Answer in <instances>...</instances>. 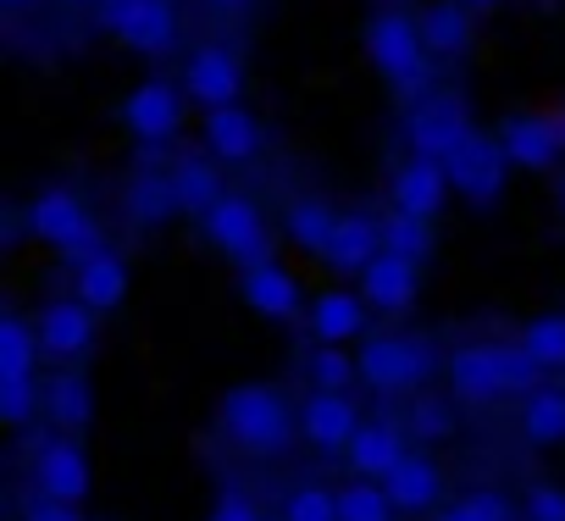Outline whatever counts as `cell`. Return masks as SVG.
<instances>
[{
  "instance_id": "cell-1",
  "label": "cell",
  "mask_w": 565,
  "mask_h": 521,
  "mask_svg": "<svg viewBox=\"0 0 565 521\" xmlns=\"http://www.w3.org/2000/svg\"><path fill=\"white\" fill-rule=\"evenodd\" d=\"M537 361L521 350V344H488V339H477V344H460V350H449V361H444V378H449V400H460V405H493V400H521V394H532L537 389Z\"/></svg>"
},
{
  "instance_id": "cell-2",
  "label": "cell",
  "mask_w": 565,
  "mask_h": 521,
  "mask_svg": "<svg viewBox=\"0 0 565 521\" xmlns=\"http://www.w3.org/2000/svg\"><path fill=\"white\" fill-rule=\"evenodd\" d=\"M222 438L238 449V455H255V460H271L282 455L295 438H300V411L282 400L271 383H238L222 394Z\"/></svg>"
},
{
  "instance_id": "cell-3",
  "label": "cell",
  "mask_w": 565,
  "mask_h": 521,
  "mask_svg": "<svg viewBox=\"0 0 565 521\" xmlns=\"http://www.w3.org/2000/svg\"><path fill=\"white\" fill-rule=\"evenodd\" d=\"M366 56L388 78L394 95H405V100H422L427 95V84H433V51H427L422 23L411 12H399V7L372 12L366 18Z\"/></svg>"
},
{
  "instance_id": "cell-4",
  "label": "cell",
  "mask_w": 565,
  "mask_h": 521,
  "mask_svg": "<svg viewBox=\"0 0 565 521\" xmlns=\"http://www.w3.org/2000/svg\"><path fill=\"white\" fill-rule=\"evenodd\" d=\"M23 227H29V238H40L45 249H56L62 260H73V267H78V260H89L95 249H106L95 205L78 189H67V183H45L23 205Z\"/></svg>"
},
{
  "instance_id": "cell-5",
  "label": "cell",
  "mask_w": 565,
  "mask_h": 521,
  "mask_svg": "<svg viewBox=\"0 0 565 521\" xmlns=\"http://www.w3.org/2000/svg\"><path fill=\"white\" fill-rule=\"evenodd\" d=\"M355 355H361V389H372L383 400L422 394V383L433 378V350L405 333H366Z\"/></svg>"
},
{
  "instance_id": "cell-6",
  "label": "cell",
  "mask_w": 565,
  "mask_h": 521,
  "mask_svg": "<svg viewBox=\"0 0 565 521\" xmlns=\"http://www.w3.org/2000/svg\"><path fill=\"white\" fill-rule=\"evenodd\" d=\"M200 227H205V238L233 260L238 273H244V267H260V260H271V227H266V211H260L249 194H238V189H227V194L200 216Z\"/></svg>"
},
{
  "instance_id": "cell-7",
  "label": "cell",
  "mask_w": 565,
  "mask_h": 521,
  "mask_svg": "<svg viewBox=\"0 0 565 521\" xmlns=\"http://www.w3.org/2000/svg\"><path fill=\"white\" fill-rule=\"evenodd\" d=\"M183 111H189V95L172 78H145L117 106V117L134 134V145H150V150H161V145H172L183 134Z\"/></svg>"
},
{
  "instance_id": "cell-8",
  "label": "cell",
  "mask_w": 565,
  "mask_h": 521,
  "mask_svg": "<svg viewBox=\"0 0 565 521\" xmlns=\"http://www.w3.org/2000/svg\"><path fill=\"white\" fill-rule=\"evenodd\" d=\"M100 29L122 51H134V56H167L178 45L172 0H106V7H100Z\"/></svg>"
},
{
  "instance_id": "cell-9",
  "label": "cell",
  "mask_w": 565,
  "mask_h": 521,
  "mask_svg": "<svg viewBox=\"0 0 565 521\" xmlns=\"http://www.w3.org/2000/svg\"><path fill=\"white\" fill-rule=\"evenodd\" d=\"M29 482H34V493H45V499L84 504V499H89V488H95L89 449H84L73 433H56V438H45V444L29 455Z\"/></svg>"
},
{
  "instance_id": "cell-10",
  "label": "cell",
  "mask_w": 565,
  "mask_h": 521,
  "mask_svg": "<svg viewBox=\"0 0 565 521\" xmlns=\"http://www.w3.org/2000/svg\"><path fill=\"white\" fill-rule=\"evenodd\" d=\"M444 167H449L455 194L471 200V205H493L504 194V178H510V156H504L499 134H477V128L460 139V150Z\"/></svg>"
},
{
  "instance_id": "cell-11",
  "label": "cell",
  "mask_w": 565,
  "mask_h": 521,
  "mask_svg": "<svg viewBox=\"0 0 565 521\" xmlns=\"http://www.w3.org/2000/svg\"><path fill=\"white\" fill-rule=\"evenodd\" d=\"M183 95L200 106V111H216V106H238L244 95V62L233 45H194L189 62H183Z\"/></svg>"
},
{
  "instance_id": "cell-12",
  "label": "cell",
  "mask_w": 565,
  "mask_h": 521,
  "mask_svg": "<svg viewBox=\"0 0 565 521\" xmlns=\"http://www.w3.org/2000/svg\"><path fill=\"white\" fill-rule=\"evenodd\" d=\"M499 145H504L510 167H521V172H554L559 156H565V111H521V117H504Z\"/></svg>"
},
{
  "instance_id": "cell-13",
  "label": "cell",
  "mask_w": 565,
  "mask_h": 521,
  "mask_svg": "<svg viewBox=\"0 0 565 521\" xmlns=\"http://www.w3.org/2000/svg\"><path fill=\"white\" fill-rule=\"evenodd\" d=\"M34 333H40L45 361L73 366L78 355H89V350H95L100 311H89L78 295H67V300H51V306H40V311H34Z\"/></svg>"
},
{
  "instance_id": "cell-14",
  "label": "cell",
  "mask_w": 565,
  "mask_h": 521,
  "mask_svg": "<svg viewBox=\"0 0 565 521\" xmlns=\"http://www.w3.org/2000/svg\"><path fill=\"white\" fill-rule=\"evenodd\" d=\"M471 134L466 123V106L455 95H422L405 117V139H411V156H433V161H449L460 150V139Z\"/></svg>"
},
{
  "instance_id": "cell-15",
  "label": "cell",
  "mask_w": 565,
  "mask_h": 521,
  "mask_svg": "<svg viewBox=\"0 0 565 521\" xmlns=\"http://www.w3.org/2000/svg\"><path fill=\"white\" fill-rule=\"evenodd\" d=\"M361 405L355 394H333V389H311L300 400V438L317 449V455H344L350 438L361 433Z\"/></svg>"
},
{
  "instance_id": "cell-16",
  "label": "cell",
  "mask_w": 565,
  "mask_h": 521,
  "mask_svg": "<svg viewBox=\"0 0 565 521\" xmlns=\"http://www.w3.org/2000/svg\"><path fill=\"white\" fill-rule=\"evenodd\" d=\"M238 300L249 317L260 322H295L306 311V289L289 267H277V260H260V267H244L238 273Z\"/></svg>"
},
{
  "instance_id": "cell-17",
  "label": "cell",
  "mask_w": 565,
  "mask_h": 521,
  "mask_svg": "<svg viewBox=\"0 0 565 521\" xmlns=\"http://www.w3.org/2000/svg\"><path fill=\"white\" fill-rule=\"evenodd\" d=\"M449 194H455L449 167L433 161V156H411V161H399L394 178H388V205H394V211H411V216H427V222L444 216Z\"/></svg>"
},
{
  "instance_id": "cell-18",
  "label": "cell",
  "mask_w": 565,
  "mask_h": 521,
  "mask_svg": "<svg viewBox=\"0 0 565 521\" xmlns=\"http://www.w3.org/2000/svg\"><path fill=\"white\" fill-rule=\"evenodd\" d=\"M405 455H411V427H405L399 416H366L361 433H355L350 449H344V466H350V477L383 482Z\"/></svg>"
},
{
  "instance_id": "cell-19",
  "label": "cell",
  "mask_w": 565,
  "mask_h": 521,
  "mask_svg": "<svg viewBox=\"0 0 565 521\" xmlns=\"http://www.w3.org/2000/svg\"><path fill=\"white\" fill-rule=\"evenodd\" d=\"M355 289L366 295L372 311H383V317H405V311L416 306V295H422V260L383 249L372 267L355 278Z\"/></svg>"
},
{
  "instance_id": "cell-20",
  "label": "cell",
  "mask_w": 565,
  "mask_h": 521,
  "mask_svg": "<svg viewBox=\"0 0 565 521\" xmlns=\"http://www.w3.org/2000/svg\"><path fill=\"white\" fill-rule=\"evenodd\" d=\"M200 139H205V156H216L222 167H249V161L266 150V128H260V117L244 111V106H216V111H205Z\"/></svg>"
},
{
  "instance_id": "cell-21",
  "label": "cell",
  "mask_w": 565,
  "mask_h": 521,
  "mask_svg": "<svg viewBox=\"0 0 565 521\" xmlns=\"http://www.w3.org/2000/svg\"><path fill=\"white\" fill-rule=\"evenodd\" d=\"M366 322H372L366 295H361V289H344V284L322 289V295L311 300V311H306V328H311L317 344H350V339H366Z\"/></svg>"
},
{
  "instance_id": "cell-22",
  "label": "cell",
  "mask_w": 565,
  "mask_h": 521,
  "mask_svg": "<svg viewBox=\"0 0 565 521\" xmlns=\"http://www.w3.org/2000/svg\"><path fill=\"white\" fill-rule=\"evenodd\" d=\"M383 488H388V499H394L399 515H438L444 510V466L433 455H422V449H411L383 477Z\"/></svg>"
},
{
  "instance_id": "cell-23",
  "label": "cell",
  "mask_w": 565,
  "mask_h": 521,
  "mask_svg": "<svg viewBox=\"0 0 565 521\" xmlns=\"http://www.w3.org/2000/svg\"><path fill=\"white\" fill-rule=\"evenodd\" d=\"M377 255H383V222L366 216V211H344L333 238H328V249H322V260L339 278H361Z\"/></svg>"
},
{
  "instance_id": "cell-24",
  "label": "cell",
  "mask_w": 565,
  "mask_h": 521,
  "mask_svg": "<svg viewBox=\"0 0 565 521\" xmlns=\"http://www.w3.org/2000/svg\"><path fill=\"white\" fill-rule=\"evenodd\" d=\"M128 289H134V273H128V260L117 255V249H95L89 260H78L73 267V289L67 295H78L89 311H117L122 300H128Z\"/></svg>"
},
{
  "instance_id": "cell-25",
  "label": "cell",
  "mask_w": 565,
  "mask_h": 521,
  "mask_svg": "<svg viewBox=\"0 0 565 521\" xmlns=\"http://www.w3.org/2000/svg\"><path fill=\"white\" fill-rule=\"evenodd\" d=\"M45 422L56 433H73V438L89 433V422H95V389H89V378L78 366H67V372H56L45 383Z\"/></svg>"
},
{
  "instance_id": "cell-26",
  "label": "cell",
  "mask_w": 565,
  "mask_h": 521,
  "mask_svg": "<svg viewBox=\"0 0 565 521\" xmlns=\"http://www.w3.org/2000/svg\"><path fill=\"white\" fill-rule=\"evenodd\" d=\"M416 23H422V40H427L433 62H455V56H466L471 40H477L471 7H460V0H433V7L416 12Z\"/></svg>"
},
{
  "instance_id": "cell-27",
  "label": "cell",
  "mask_w": 565,
  "mask_h": 521,
  "mask_svg": "<svg viewBox=\"0 0 565 521\" xmlns=\"http://www.w3.org/2000/svg\"><path fill=\"white\" fill-rule=\"evenodd\" d=\"M515 433H521L532 449H554V444H565V383H537L532 394H521Z\"/></svg>"
},
{
  "instance_id": "cell-28",
  "label": "cell",
  "mask_w": 565,
  "mask_h": 521,
  "mask_svg": "<svg viewBox=\"0 0 565 521\" xmlns=\"http://www.w3.org/2000/svg\"><path fill=\"white\" fill-rule=\"evenodd\" d=\"M167 178H172V189H178L183 216H205V211L227 194L222 161H216V156H178V161L167 167Z\"/></svg>"
},
{
  "instance_id": "cell-29",
  "label": "cell",
  "mask_w": 565,
  "mask_h": 521,
  "mask_svg": "<svg viewBox=\"0 0 565 521\" xmlns=\"http://www.w3.org/2000/svg\"><path fill=\"white\" fill-rule=\"evenodd\" d=\"M183 205H178V189H172V178L167 172H134L128 183H122V216L134 222V227H161L167 216H178Z\"/></svg>"
},
{
  "instance_id": "cell-30",
  "label": "cell",
  "mask_w": 565,
  "mask_h": 521,
  "mask_svg": "<svg viewBox=\"0 0 565 521\" xmlns=\"http://www.w3.org/2000/svg\"><path fill=\"white\" fill-rule=\"evenodd\" d=\"M339 216H344V211H333L322 194H295L289 205H282V233H289L295 249L322 255L328 238H333V227H339Z\"/></svg>"
},
{
  "instance_id": "cell-31",
  "label": "cell",
  "mask_w": 565,
  "mask_h": 521,
  "mask_svg": "<svg viewBox=\"0 0 565 521\" xmlns=\"http://www.w3.org/2000/svg\"><path fill=\"white\" fill-rule=\"evenodd\" d=\"M40 361L45 350H40L34 317H0V383H29Z\"/></svg>"
},
{
  "instance_id": "cell-32",
  "label": "cell",
  "mask_w": 565,
  "mask_h": 521,
  "mask_svg": "<svg viewBox=\"0 0 565 521\" xmlns=\"http://www.w3.org/2000/svg\"><path fill=\"white\" fill-rule=\"evenodd\" d=\"M306 378L311 389H333V394H350L361 383V355L350 344H317L306 355Z\"/></svg>"
},
{
  "instance_id": "cell-33",
  "label": "cell",
  "mask_w": 565,
  "mask_h": 521,
  "mask_svg": "<svg viewBox=\"0 0 565 521\" xmlns=\"http://www.w3.org/2000/svg\"><path fill=\"white\" fill-rule=\"evenodd\" d=\"M339 521H399V510H394V499H388L383 482L350 477V482L339 488Z\"/></svg>"
},
{
  "instance_id": "cell-34",
  "label": "cell",
  "mask_w": 565,
  "mask_h": 521,
  "mask_svg": "<svg viewBox=\"0 0 565 521\" xmlns=\"http://www.w3.org/2000/svg\"><path fill=\"white\" fill-rule=\"evenodd\" d=\"M543 372H565V311H548V317H532L515 339Z\"/></svg>"
},
{
  "instance_id": "cell-35",
  "label": "cell",
  "mask_w": 565,
  "mask_h": 521,
  "mask_svg": "<svg viewBox=\"0 0 565 521\" xmlns=\"http://www.w3.org/2000/svg\"><path fill=\"white\" fill-rule=\"evenodd\" d=\"M405 427H411V438H422V444H449V438H455V405H449L444 394H411Z\"/></svg>"
},
{
  "instance_id": "cell-36",
  "label": "cell",
  "mask_w": 565,
  "mask_h": 521,
  "mask_svg": "<svg viewBox=\"0 0 565 521\" xmlns=\"http://www.w3.org/2000/svg\"><path fill=\"white\" fill-rule=\"evenodd\" d=\"M383 249L411 255V260H427V255H433V222L388 205V216H383Z\"/></svg>"
},
{
  "instance_id": "cell-37",
  "label": "cell",
  "mask_w": 565,
  "mask_h": 521,
  "mask_svg": "<svg viewBox=\"0 0 565 521\" xmlns=\"http://www.w3.org/2000/svg\"><path fill=\"white\" fill-rule=\"evenodd\" d=\"M277 515L282 521H339V488L300 482V488H289V499H282Z\"/></svg>"
},
{
  "instance_id": "cell-38",
  "label": "cell",
  "mask_w": 565,
  "mask_h": 521,
  "mask_svg": "<svg viewBox=\"0 0 565 521\" xmlns=\"http://www.w3.org/2000/svg\"><path fill=\"white\" fill-rule=\"evenodd\" d=\"M433 521H515V510H510V499L504 493H488V488H477V493H460V499H449Z\"/></svg>"
},
{
  "instance_id": "cell-39",
  "label": "cell",
  "mask_w": 565,
  "mask_h": 521,
  "mask_svg": "<svg viewBox=\"0 0 565 521\" xmlns=\"http://www.w3.org/2000/svg\"><path fill=\"white\" fill-rule=\"evenodd\" d=\"M34 411H45V383H0V422L7 427H29Z\"/></svg>"
},
{
  "instance_id": "cell-40",
  "label": "cell",
  "mask_w": 565,
  "mask_h": 521,
  "mask_svg": "<svg viewBox=\"0 0 565 521\" xmlns=\"http://www.w3.org/2000/svg\"><path fill=\"white\" fill-rule=\"evenodd\" d=\"M521 515L526 521H565V488L559 482H532L526 499H521Z\"/></svg>"
},
{
  "instance_id": "cell-41",
  "label": "cell",
  "mask_w": 565,
  "mask_h": 521,
  "mask_svg": "<svg viewBox=\"0 0 565 521\" xmlns=\"http://www.w3.org/2000/svg\"><path fill=\"white\" fill-rule=\"evenodd\" d=\"M18 521H89V515H84V504H62V499L34 493V499L18 510Z\"/></svg>"
},
{
  "instance_id": "cell-42",
  "label": "cell",
  "mask_w": 565,
  "mask_h": 521,
  "mask_svg": "<svg viewBox=\"0 0 565 521\" xmlns=\"http://www.w3.org/2000/svg\"><path fill=\"white\" fill-rule=\"evenodd\" d=\"M211 521H266V510H260L249 493H238V488H233V493H222V499H216Z\"/></svg>"
},
{
  "instance_id": "cell-43",
  "label": "cell",
  "mask_w": 565,
  "mask_h": 521,
  "mask_svg": "<svg viewBox=\"0 0 565 521\" xmlns=\"http://www.w3.org/2000/svg\"><path fill=\"white\" fill-rule=\"evenodd\" d=\"M205 7H211V12H244L249 0H205Z\"/></svg>"
},
{
  "instance_id": "cell-44",
  "label": "cell",
  "mask_w": 565,
  "mask_h": 521,
  "mask_svg": "<svg viewBox=\"0 0 565 521\" xmlns=\"http://www.w3.org/2000/svg\"><path fill=\"white\" fill-rule=\"evenodd\" d=\"M460 7H471V12H493L499 0H460Z\"/></svg>"
},
{
  "instance_id": "cell-45",
  "label": "cell",
  "mask_w": 565,
  "mask_h": 521,
  "mask_svg": "<svg viewBox=\"0 0 565 521\" xmlns=\"http://www.w3.org/2000/svg\"><path fill=\"white\" fill-rule=\"evenodd\" d=\"M0 7H12V12H23V7H34V0H0Z\"/></svg>"
},
{
  "instance_id": "cell-46",
  "label": "cell",
  "mask_w": 565,
  "mask_h": 521,
  "mask_svg": "<svg viewBox=\"0 0 565 521\" xmlns=\"http://www.w3.org/2000/svg\"><path fill=\"white\" fill-rule=\"evenodd\" d=\"M67 7H106V0H67Z\"/></svg>"
},
{
  "instance_id": "cell-47",
  "label": "cell",
  "mask_w": 565,
  "mask_h": 521,
  "mask_svg": "<svg viewBox=\"0 0 565 521\" xmlns=\"http://www.w3.org/2000/svg\"><path fill=\"white\" fill-rule=\"evenodd\" d=\"M266 521H282V515H266Z\"/></svg>"
},
{
  "instance_id": "cell-48",
  "label": "cell",
  "mask_w": 565,
  "mask_h": 521,
  "mask_svg": "<svg viewBox=\"0 0 565 521\" xmlns=\"http://www.w3.org/2000/svg\"><path fill=\"white\" fill-rule=\"evenodd\" d=\"M559 200H565V189H559Z\"/></svg>"
}]
</instances>
